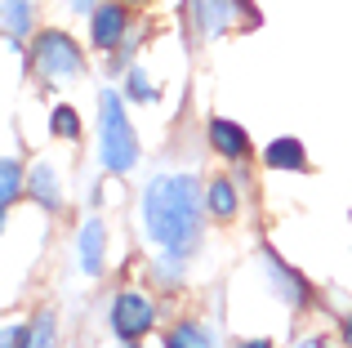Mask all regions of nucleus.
Masks as SVG:
<instances>
[{
	"label": "nucleus",
	"instance_id": "obj_13",
	"mask_svg": "<svg viewBox=\"0 0 352 348\" xmlns=\"http://www.w3.org/2000/svg\"><path fill=\"white\" fill-rule=\"evenodd\" d=\"M165 348H210V340H206L201 326H179V331H170Z\"/></svg>",
	"mask_w": 352,
	"mask_h": 348
},
{
	"label": "nucleus",
	"instance_id": "obj_6",
	"mask_svg": "<svg viewBox=\"0 0 352 348\" xmlns=\"http://www.w3.org/2000/svg\"><path fill=\"white\" fill-rule=\"evenodd\" d=\"M120 32H125V9H120V5H98L94 23H89L94 45H98V50H112V45H120Z\"/></svg>",
	"mask_w": 352,
	"mask_h": 348
},
{
	"label": "nucleus",
	"instance_id": "obj_9",
	"mask_svg": "<svg viewBox=\"0 0 352 348\" xmlns=\"http://www.w3.org/2000/svg\"><path fill=\"white\" fill-rule=\"evenodd\" d=\"M263 157H267V166H276V170H303V166H308L299 139H276V143H267Z\"/></svg>",
	"mask_w": 352,
	"mask_h": 348
},
{
	"label": "nucleus",
	"instance_id": "obj_21",
	"mask_svg": "<svg viewBox=\"0 0 352 348\" xmlns=\"http://www.w3.org/2000/svg\"><path fill=\"white\" fill-rule=\"evenodd\" d=\"M236 348H272V344H263V340H250V344H236Z\"/></svg>",
	"mask_w": 352,
	"mask_h": 348
},
{
	"label": "nucleus",
	"instance_id": "obj_8",
	"mask_svg": "<svg viewBox=\"0 0 352 348\" xmlns=\"http://www.w3.org/2000/svg\"><path fill=\"white\" fill-rule=\"evenodd\" d=\"M192 5H197V18H201V27H206L210 36H219V32L232 27V0H192Z\"/></svg>",
	"mask_w": 352,
	"mask_h": 348
},
{
	"label": "nucleus",
	"instance_id": "obj_3",
	"mask_svg": "<svg viewBox=\"0 0 352 348\" xmlns=\"http://www.w3.org/2000/svg\"><path fill=\"white\" fill-rule=\"evenodd\" d=\"M36 72L50 80H67L80 72V50L63 32H41L36 36Z\"/></svg>",
	"mask_w": 352,
	"mask_h": 348
},
{
	"label": "nucleus",
	"instance_id": "obj_4",
	"mask_svg": "<svg viewBox=\"0 0 352 348\" xmlns=\"http://www.w3.org/2000/svg\"><path fill=\"white\" fill-rule=\"evenodd\" d=\"M156 322V308L147 295H138V290H120L116 304H112V331L120 340H138V335H147Z\"/></svg>",
	"mask_w": 352,
	"mask_h": 348
},
{
	"label": "nucleus",
	"instance_id": "obj_11",
	"mask_svg": "<svg viewBox=\"0 0 352 348\" xmlns=\"http://www.w3.org/2000/svg\"><path fill=\"white\" fill-rule=\"evenodd\" d=\"M210 210H214V219H232L236 215V192L228 179H214L210 183Z\"/></svg>",
	"mask_w": 352,
	"mask_h": 348
},
{
	"label": "nucleus",
	"instance_id": "obj_10",
	"mask_svg": "<svg viewBox=\"0 0 352 348\" xmlns=\"http://www.w3.org/2000/svg\"><path fill=\"white\" fill-rule=\"evenodd\" d=\"M32 192H36V201H41V206H50V210H58V206H63V197H58V179H54V170L45 166V161L32 170Z\"/></svg>",
	"mask_w": 352,
	"mask_h": 348
},
{
	"label": "nucleus",
	"instance_id": "obj_18",
	"mask_svg": "<svg viewBox=\"0 0 352 348\" xmlns=\"http://www.w3.org/2000/svg\"><path fill=\"white\" fill-rule=\"evenodd\" d=\"M27 340H32V331H23V326H5V344H0V348H27Z\"/></svg>",
	"mask_w": 352,
	"mask_h": 348
},
{
	"label": "nucleus",
	"instance_id": "obj_14",
	"mask_svg": "<svg viewBox=\"0 0 352 348\" xmlns=\"http://www.w3.org/2000/svg\"><path fill=\"white\" fill-rule=\"evenodd\" d=\"M0 174H5V192H0V201H5V206H14V197L23 192V170H18V161H14V157H5Z\"/></svg>",
	"mask_w": 352,
	"mask_h": 348
},
{
	"label": "nucleus",
	"instance_id": "obj_20",
	"mask_svg": "<svg viewBox=\"0 0 352 348\" xmlns=\"http://www.w3.org/2000/svg\"><path fill=\"white\" fill-rule=\"evenodd\" d=\"M294 348H330V344H326V340H299Z\"/></svg>",
	"mask_w": 352,
	"mask_h": 348
},
{
	"label": "nucleus",
	"instance_id": "obj_5",
	"mask_svg": "<svg viewBox=\"0 0 352 348\" xmlns=\"http://www.w3.org/2000/svg\"><path fill=\"white\" fill-rule=\"evenodd\" d=\"M76 254H80V272L98 277L103 272V219H85L76 232Z\"/></svg>",
	"mask_w": 352,
	"mask_h": 348
},
{
	"label": "nucleus",
	"instance_id": "obj_7",
	"mask_svg": "<svg viewBox=\"0 0 352 348\" xmlns=\"http://www.w3.org/2000/svg\"><path fill=\"white\" fill-rule=\"evenodd\" d=\"M210 143H214V152H223V157H232V161H241L250 152L245 130L232 125V121H210Z\"/></svg>",
	"mask_w": 352,
	"mask_h": 348
},
{
	"label": "nucleus",
	"instance_id": "obj_23",
	"mask_svg": "<svg viewBox=\"0 0 352 348\" xmlns=\"http://www.w3.org/2000/svg\"><path fill=\"white\" fill-rule=\"evenodd\" d=\"M129 5H138V0H129Z\"/></svg>",
	"mask_w": 352,
	"mask_h": 348
},
{
	"label": "nucleus",
	"instance_id": "obj_1",
	"mask_svg": "<svg viewBox=\"0 0 352 348\" xmlns=\"http://www.w3.org/2000/svg\"><path fill=\"white\" fill-rule=\"evenodd\" d=\"M143 232L161 246L165 259H183L201 237V192L192 174H156L143 188Z\"/></svg>",
	"mask_w": 352,
	"mask_h": 348
},
{
	"label": "nucleus",
	"instance_id": "obj_22",
	"mask_svg": "<svg viewBox=\"0 0 352 348\" xmlns=\"http://www.w3.org/2000/svg\"><path fill=\"white\" fill-rule=\"evenodd\" d=\"M344 344H352V317L344 322Z\"/></svg>",
	"mask_w": 352,
	"mask_h": 348
},
{
	"label": "nucleus",
	"instance_id": "obj_12",
	"mask_svg": "<svg viewBox=\"0 0 352 348\" xmlns=\"http://www.w3.org/2000/svg\"><path fill=\"white\" fill-rule=\"evenodd\" d=\"M27 23H32V14H27V0H5V36H9V41L27 36Z\"/></svg>",
	"mask_w": 352,
	"mask_h": 348
},
{
	"label": "nucleus",
	"instance_id": "obj_16",
	"mask_svg": "<svg viewBox=\"0 0 352 348\" xmlns=\"http://www.w3.org/2000/svg\"><path fill=\"white\" fill-rule=\"evenodd\" d=\"M54 130H58L63 139H76V134H80L76 112H72V107H58V112H54Z\"/></svg>",
	"mask_w": 352,
	"mask_h": 348
},
{
	"label": "nucleus",
	"instance_id": "obj_2",
	"mask_svg": "<svg viewBox=\"0 0 352 348\" xmlns=\"http://www.w3.org/2000/svg\"><path fill=\"white\" fill-rule=\"evenodd\" d=\"M98 107H103V143H98V157H103V166L112 170V174L134 170V161H138V143H134V130H129V121H125L120 94H116V89H103Z\"/></svg>",
	"mask_w": 352,
	"mask_h": 348
},
{
	"label": "nucleus",
	"instance_id": "obj_17",
	"mask_svg": "<svg viewBox=\"0 0 352 348\" xmlns=\"http://www.w3.org/2000/svg\"><path fill=\"white\" fill-rule=\"evenodd\" d=\"M129 94H134L138 103H152V98H156V89H152V80H147L143 72H134V76H129Z\"/></svg>",
	"mask_w": 352,
	"mask_h": 348
},
{
	"label": "nucleus",
	"instance_id": "obj_19",
	"mask_svg": "<svg viewBox=\"0 0 352 348\" xmlns=\"http://www.w3.org/2000/svg\"><path fill=\"white\" fill-rule=\"evenodd\" d=\"M67 5H72V9H76V14H85V9H98V5H94V0H67Z\"/></svg>",
	"mask_w": 352,
	"mask_h": 348
},
{
	"label": "nucleus",
	"instance_id": "obj_15",
	"mask_svg": "<svg viewBox=\"0 0 352 348\" xmlns=\"http://www.w3.org/2000/svg\"><path fill=\"white\" fill-rule=\"evenodd\" d=\"M50 344H54V317L41 313V317H36V326H32V340H27V348H50Z\"/></svg>",
	"mask_w": 352,
	"mask_h": 348
}]
</instances>
